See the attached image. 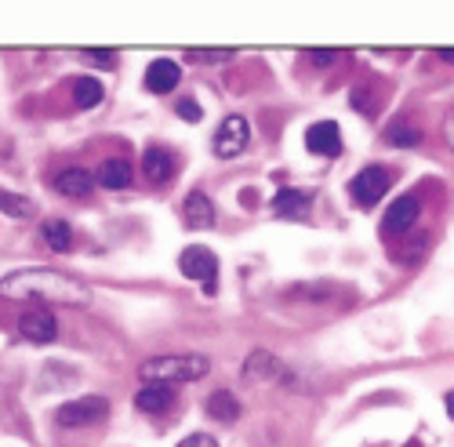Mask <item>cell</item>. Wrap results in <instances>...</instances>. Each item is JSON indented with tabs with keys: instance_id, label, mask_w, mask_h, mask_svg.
<instances>
[{
	"instance_id": "17",
	"label": "cell",
	"mask_w": 454,
	"mask_h": 447,
	"mask_svg": "<svg viewBox=\"0 0 454 447\" xmlns=\"http://www.w3.org/2000/svg\"><path fill=\"white\" fill-rule=\"evenodd\" d=\"M207 415L215 419V422H237L240 419V400L230 393V389H218V393H211L207 396Z\"/></svg>"
},
{
	"instance_id": "23",
	"label": "cell",
	"mask_w": 454,
	"mask_h": 447,
	"mask_svg": "<svg viewBox=\"0 0 454 447\" xmlns=\"http://www.w3.org/2000/svg\"><path fill=\"white\" fill-rule=\"evenodd\" d=\"M230 59H233V48H189V62L215 66V62H230Z\"/></svg>"
},
{
	"instance_id": "20",
	"label": "cell",
	"mask_w": 454,
	"mask_h": 447,
	"mask_svg": "<svg viewBox=\"0 0 454 447\" xmlns=\"http://www.w3.org/2000/svg\"><path fill=\"white\" fill-rule=\"evenodd\" d=\"M41 237H44V244L51 251H69L73 247V230H69V222H62V218H48L41 226Z\"/></svg>"
},
{
	"instance_id": "14",
	"label": "cell",
	"mask_w": 454,
	"mask_h": 447,
	"mask_svg": "<svg viewBox=\"0 0 454 447\" xmlns=\"http://www.w3.org/2000/svg\"><path fill=\"white\" fill-rule=\"evenodd\" d=\"M55 190L62 197H88L95 190V175L84 171V168H62L55 175Z\"/></svg>"
},
{
	"instance_id": "18",
	"label": "cell",
	"mask_w": 454,
	"mask_h": 447,
	"mask_svg": "<svg viewBox=\"0 0 454 447\" xmlns=\"http://www.w3.org/2000/svg\"><path fill=\"white\" fill-rule=\"evenodd\" d=\"M185 222H189L193 230H207L211 222H215V208H211V200H207L200 190L185 197Z\"/></svg>"
},
{
	"instance_id": "30",
	"label": "cell",
	"mask_w": 454,
	"mask_h": 447,
	"mask_svg": "<svg viewBox=\"0 0 454 447\" xmlns=\"http://www.w3.org/2000/svg\"><path fill=\"white\" fill-rule=\"evenodd\" d=\"M440 59L443 62H454V48H440Z\"/></svg>"
},
{
	"instance_id": "11",
	"label": "cell",
	"mask_w": 454,
	"mask_h": 447,
	"mask_svg": "<svg viewBox=\"0 0 454 447\" xmlns=\"http://www.w3.org/2000/svg\"><path fill=\"white\" fill-rule=\"evenodd\" d=\"M284 375V364L266 353V349H254L247 360H244V379L247 382H277Z\"/></svg>"
},
{
	"instance_id": "9",
	"label": "cell",
	"mask_w": 454,
	"mask_h": 447,
	"mask_svg": "<svg viewBox=\"0 0 454 447\" xmlns=\"http://www.w3.org/2000/svg\"><path fill=\"white\" fill-rule=\"evenodd\" d=\"M142 175L149 185H168L175 178V153H168L164 145H149L142 153Z\"/></svg>"
},
{
	"instance_id": "3",
	"label": "cell",
	"mask_w": 454,
	"mask_h": 447,
	"mask_svg": "<svg viewBox=\"0 0 454 447\" xmlns=\"http://www.w3.org/2000/svg\"><path fill=\"white\" fill-rule=\"evenodd\" d=\"M178 270H182V277H189V280H200L207 294L218 291V255H215L211 247H204V244L185 247V251L178 255Z\"/></svg>"
},
{
	"instance_id": "15",
	"label": "cell",
	"mask_w": 454,
	"mask_h": 447,
	"mask_svg": "<svg viewBox=\"0 0 454 447\" xmlns=\"http://www.w3.org/2000/svg\"><path fill=\"white\" fill-rule=\"evenodd\" d=\"M309 208H313V193H306V190H280L277 197H273V211L280 215V218H306L309 215Z\"/></svg>"
},
{
	"instance_id": "10",
	"label": "cell",
	"mask_w": 454,
	"mask_h": 447,
	"mask_svg": "<svg viewBox=\"0 0 454 447\" xmlns=\"http://www.w3.org/2000/svg\"><path fill=\"white\" fill-rule=\"evenodd\" d=\"M145 91H153V95H168V91H175L178 88V81H182V69H178V62H171V59H153L145 66Z\"/></svg>"
},
{
	"instance_id": "22",
	"label": "cell",
	"mask_w": 454,
	"mask_h": 447,
	"mask_svg": "<svg viewBox=\"0 0 454 447\" xmlns=\"http://www.w3.org/2000/svg\"><path fill=\"white\" fill-rule=\"evenodd\" d=\"M0 211L12 215V218H33V215H36V208H33L26 197L8 193V190H0Z\"/></svg>"
},
{
	"instance_id": "27",
	"label": "cell",
	"mask_w": 454,
	"mask_h": 447,
	"mask_svg": "<svg viewBox=\"0 0 454 447\" xmlns=\"http://www.w3.org/2000/svg\"><path fill=\"white\" fill-rule=\"evenodd\" d=\"M178 447H218V440L207 436V433H193V436H185Z\"/></svg>"
},
{
	"instance_id": "25",
	"label": "cell",
	"mask_w": 454,
	"mask_h": 447,
	"mask_svg": "<svg viewBox=\"0 0 454 447\" xmlns=\"http://www.w3.org/2000/svg\"><path fill=\"white\" fill-rule=\"evenodd\" d=\"M175 109H178V117H182V121H189V124H197V121L204 117V109H200V102H197V98H182Z\"/></svg>"
},
{
	"instance_id": "21",
	"label": "cell",
	"mask_w": 454,
	"mask_h": 447,
	"mask_svg": "<svg viewBox=\"0 0 454 447\" xmlns=\"http://www.w3.org/2000/svg\"><path fill=\"white\" fill-rule=\"evenodd\" d=\"M419 138H422V131L403 124V121H396V124L386 128V142L389 145H400V149H414V145H419Z\"/></svg>"
},
{
	"instance_id": "12",
	"label": "cell",
	"mask_w": 454,
	"mask_h": 447,
	"mask_svg": "<svg viewBox=\"0 0 454 447\" xmlns=\"http://www.w3.org/2000/svg\"><path fill=\"white\" fill-rule=\"evenodd\" d=\"M419 215H422L419 197H414V193L396 197V204L386 211V230H389V233H407V230L414 226V222H419Z\"/></svg>"
},
{
	"instance_id": "2",
	"label": "cell",
	"mask_w": 454,
	"mask_h": 447,
	"mask_svg": "<svg viewBox=\"0 0 454 447\" xmlns=\"http://www.w3.org/2000/svg\"><path fill=\"white\" fill-rule=\"evenodd\" d=\"M211 371V360L204 353H168V357H149L138 375L145 382H160V386H182V382H200Z\"/></svg>"
},
{
	"instance_id": "1",
	"label": "cell",
	"mask_w": 454,
	"mask_h": 447,
	"mask_svg": "<svg viewBox=\"0 0 454 447\" xmlns=\"http://www.w3.org/2000/svg\"><path fill=\"white\" fill-rule=\"evenodd\" d=\"M0 294L12 302H41V306H88L91 287L62 270L33 266V270H15L0 280Z\"/></svg>"
},
{
	"instance_id": "24",
	"label": "cell",
	"mask_w": 454,
	"mask_h": 447,
	"mask_svg": "<svg viewBox=\"0 0 454 447\" xmlns=\"http://www.w3.org/2000/svg\"><path fill=\"white\" fill-rule=\"evenodd\" d=\"M84 62L113 69V66H117V51H109V48H84Z\"/></svg>"
},
{
	"instance_id": "29",
	"label": "cell",
	"mask_w": 454,
	"mask_h": 447,
	"mask_svg": "<svg viewBox=\"0 0 454 447\" xmlns=\"http://www.w3.org/2000/svg\"><path fill=\"white\" fill-rule=\"evenodd\" d=\"M443 400H447V415H450V419H454V389H450V393H447V396H443Z\"/></svg>"
},
{
	"instance_id": "8",
	"label": "cell",
	"mask_w": 454,
	"mask_h": 447,
	"mask_svg": "<svg viewBox=\"0 0 454 447\" xmlns=\"http://www.w3.org/2000/svg\"><path fill=\"white\" fill-rule=\"evenodd\" d=\"M19 334L26 342H51L59 334V320H55V313L48 306H41V310H33V313H26L19 320Z\"/></svg>"
},
{
	"instance_id": "4",
	"label": "cell",
	"mask_w": 454,
	"mask_h": 447,
	"mask_svg": "<svg viewBox=\"0 0 454 447\" xmlns=\"http://www.w3.org/2000/svg\"><path fill=\"white\" fill-rule=\"evenodd\" d=\"M106 415H109V400L106 396H81V400H66L55 412V422L62 429H84V426L106 422Z\"/></svg>"
},
{
	"instance_id": "28",
	"label": "cell",
	"mask_w": 454,
	"mask_h": 447,
	"mask_svg": "<svg viewBox=\"0 0 454 447\" xmlns=\"http://www.w3.org/2000/svg\"><path fill=\"white\" fill-rule=\"evenodd\" d=\"M443 138H447V145L454 149V109H450L447 121H443Z\"/></svg>"
},
{
	"instance_id": "16",
	"label": "cell",
	"mask_w": 454,
	"mask_h": 447,
	"mask_svg": "<svg viewBox=\"0 0 454 447\" xmlns=\"http://www.w3.org/2000/svg\"><path fill=\"white\" fill-rule=\"evenodd\" d=\"M131 178H135V168L128 161H121V157L98 164V175H95V182L106 185V190H128Z\"/></svg>"
},
{
	"instance_id": "26",
	"label": "cell",
	"mask_w": 454,
	"mask_h": 447,
	"mask_svg": "<svg viewBox=\"0 0 454 447\" xmlns=\"http://www.w3.org/2000/svg\"><path fill=\"white\" fill-rule=\"evenodd\" d=\"M309 62H313L317 69H327V66L338 62V51H331V48H313V51H309Z\"/></svg>"
},
{
	"instance_id": "7",
	"label": "cell",
	"mask_w": 454,
	"mask_h": 447,
	"mask_svg": "<svg viewBox=\"0 0 454 447\" xmlns=\"http://www.w3.org/2000/svg\"><path fill=\"white\" fill-rule=\"evenodd\" d=\"M306 145L317 157H338L342 153V128H338L334 121H317L306 131Z\"/></svg>"
},
{
	"instance_id": "13",
	"label": "cell",
	"mask_w": 454,
	"mask_h": 447,
	"mask_svg": "<svg viewBox=\"0 0 454 447\" xmlns=\"http://www.w3.org/2000/svg\"><path fill=\"white\" fill-rule=\"evenodd\" d=\"M171 400H175V389H171V386H160V382H145V386L135 393V407H138V412H145V415L168 412Z\"/></svg>"
},
{
	"instance_id": "6",
	"label": "cell",
	"mask_w": 454,
	"mask_h": 447,
	"mask_svg": "<svg viewBox=\"0 0 454 447\" xmlns=\"http://www.w3.org/2000/svg\"><path fill=\"white\" fill-rule=\"evenodd\" d=\"M247 142H251L247 121H244L240 114H230V117L218 124V131H215V157H222V161L240 157L244 149H247Z\"/></svg>"
},
{
	"instance_id": "19",
	"label": "cell",
	"mask_w": 454,
	"mask_h": 447,
	"mask_svg": "<svg viewBox=\"0 0 454 447\" xmlns=\"http://www.w3.org/2000/svg\"><path fill=\"white\" fill-rule=\"evenodd\" d=\"M73 98H77V109H95L106 98V88L95 77H77L73 81Z\"/></svg>"
},
{
	"instance_id": "5",
	"label": "cell",
	"mask_w": 454,
	"mask_h": 447,
	"mask_svg": "<svg viewBox=\"0 0 454 447\" xmlns=\"http://www.w3.org/2000/svg\"><path fill=\"white\" fill-rule=\"evenodd\" d=\"M389 182H393V175H389L382 164L364 168V171L349 182V193H353L356 208H374L378 200H382V197L389 193Z\"/></svg>"
}]
</instances>
